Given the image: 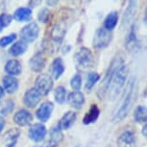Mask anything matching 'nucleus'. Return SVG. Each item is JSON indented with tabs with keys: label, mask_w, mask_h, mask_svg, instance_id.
Segmentation results:
<instances>
[{
	"label": "nucleus",
	"mask_w": 147,
	"mask_h": 147,
	"mask_svg": "<svg viewBox=\"0 0 147 147\" xmlns=\"http://www.w3.org/2000/svg\"><path fill=\"white\" fill-rule=\"evenodd\" d=\"M128 67H127L123 58L116 56L112 61L106 72L101 90L103 96H107L110 101L115 100L122 88L125 86Z\"/></svg>",
	"instance_id": "1"
},
{
	"label": "nucleus",
	"mask_w": 147,
	"mask_h": 147,
	"mask_svg": "<svg viewBox=\"0 0 147 147\" xmlns=\"http://www.w3.org/2000/svg\"><path fill=\"white\" fill-rule=\"evenodd\" d=\"M136 96H137V81H136V78L133 77L128 82L125 90L122 94L119 106L113 112V115L112 116L113 122L115 123L120 122L128 115L133 107V104L135 103Z\"/></svg>",
	"instance_id": "2"
},
{
	"label": "nucleus",
	"mask_w": 147,
	"mask_h": 147,
	"mask_svg": "<svg viewBox=\"0 0 147 147\" xmlns=\"http://www.w3.org/2000/svg\"><path fill=\"white\" fill-rule=\"evenodd\" d=\"M74 61L78 69L86 70V69L91 68L94 65L93 55L91 53L90 49L87 47H81L74 55Z\"/></svg>",
	"instance_id": "3"
},
{
	"label": "nucleus",
	"mask_w": 147,
	"mask_h": 147,
	"mask_svg": "<svg viewBox=\"0 0 147 147\" xmlns=\"http://www.w3.org/2000/svg\"><path fill=\"white\" fill-rule=\"evenodd\" d=\"M113 40L112 32L107 31L104 28H98L93 36L92 46L95 49H104L109 46L111 41Z\"/></svg>",
	"instance_id": "4"
},
{
	"label": "nucleus",
	"mask_w": 147,
	"mask_h": 147,
	"mask_svg": "<svg viewBox=\"0 0 147 147\" xmlns=\"http://www.w3.org/2000/svg\"><path fill=\"white\" fill-rule=\"evenodd\" d=\"M66 33V27L63 22H58L52 27L50 32V45L52 48L58 49L63 42Z\"/></svg>",
	"instance_id": "5"
},
{
	"label": "nucleus",
	"mask_w": 147,
	"mask_h": 147,
	"mask_svg": "<svg viewBox=\"0 0 147 147\" xmlns=\"http://www.w3.org/2000/svg\"><path fill=\"white\" fill-rule=\"evenodd\" d=\"M40 35V26L36 22H31L25 25L19 32V37L24 42H34Z\"/></svg>",
	"instance_id": "6"
},
{
	"label": "nucleus",
	"mask_w": 147,
	"mask_h": 147,
	"mask_svg": "<svg viewBox=\"0 0 147 147\" xmlns=\"http://www.w3.org/2000/svg\"><path fill=\"white\" fill-rule=\"evenodd\" d=\"M53 79L50 75L41 74L37 77L35 81V90L40 95H47L53 88Z\"/></svg>",
	"instance_id": "7"
},
{
	"label": "nucleus",
	"mask_w": 147,
	"mask_h": 147,
	"mask_svg": "<svg viewBox=\"0 0 147 147\" xmlns=\"http://www.w3.org/2000/svg\"><path fill=\"white\" fill-rule=\"evenodd\" d=\"M137 11H138V2L129 1L125 12H124L123 18H122L121 29H129L133 25V21L135 19Z\"/></svg>",
	"instance_id": "8"
},
{
	"label": "nucleus",
	"mask_w": 147,
	"mask_h": 147,
	"mask_svg": "<svg viewBox=\"0 0 147 147\" xmlns=\"http://www.w3.org/2000/svg\"><path fill=\"white\" fill-rule=\"evenodd\" d=\"M47 134L46 127L42 123H35L30 126L28 137L34 142H40L44 140Z\"/></svg>",
	"instance_id": "9"
},
{
	"label": "nucleus",
	"mask_w": 147,
	"mask_h": 147,
	"mask_svg": "<svg viewBox=\"0 0 147 147\" xmlns=\"http://www.w3.org/2000/svg\"><path fill=\"white\" fill-rule=\"evenodd\" d=\"M54 110V104L50 101L41 103L38 109L36 111V116L41 122H47L50 119Z\"/></svg>",
	"instance_id": "10"
},
{
	"label": "nucleus",
	"mask_w": 147,
	"mask_h": 147,
	"mask_svg": "<svg viewBox=\"0 0 147 147\" xmlns=\"http://www.w3.org/2000/svg\"><path fill=\"white\" fill-rule=\"evenodd\" d=\"M13 122L16 125L20 127H26L29 126L33 121V115L32 113L26 109H20L15 113L13 117Z\"/></svg>",
	"instance_id": "11"
},
{
	"label": "nucleus",
	"mask_w": 147,
	"mask_h": 147,
	"mask_svg": "<svg viewBox=\"0 0 147 147\" xmlns=\"http://www.w3.org/2000/svg\"><path fill=\"white\" fill-rule=\"evenodd\" d=\"M46 63V58L42 52H37L29 60V67L33 72H40Z\"/></svg>",
	"instance_id": "12"
},
{
	"label": "nucleus",
	"mask_w": 147,
	"mask_h": 147,
	"mask_svg": "<svg viewBox=\"0 0 147 147\" xmlns=\"http://www.w3.org/2000/svg\"><path fill=\"white\" fill-rule=\"evenodd\" d=\"M40 99H41L40 94L35 90V88H31L24 93L23 103L28 108H35L40 103Z\"/></svg>",
	"instance_id": "13"
},
{
	"label": "nucleus",
	"mask_w": 147,
	"mask_h": 147,
	"mask_svg": "<svg viewBox=\"0 0 147 147\" xmlns=\"http://www.w3.org/2000/svg\"><path fill=\"white\" fill-rule=\"evenodd\" d=\"M68 104L72 108L75 109H81L83 105L85 104V95L81 91H73L70 92L66 97Z\"/></svg>",
	"instance_id": "14"
},
{
	"label": "nucleus",
	"mask_w": 147,
	"mask_h": 147,
	"mask_svg": "<svg viewBox=\"0 0 147 147\" xmlns=\"http://www.w3.org/2000/svg\"><path fill=\"white\" fill-rule=\"evenodd\" d=\"M76 118H77L76 113L72 112V111H68V112H66L65 115L62 116V118L60 119L58 125H59L60 129L62 130V131H63V130H68L74 124Z\"/></svg>",
	"instance_id": "15"
},
{
	"label": "nucleus",
	"mask_w": 147,
	"mask_h": 147,
	"mask_svg": "<svg viewBox=\"0 0 147 147\" xmlns=\"http://www.w3.org/2000/svg\"><path fill=\"white\" fill-rule=\"evenodd\" d=\"M117 144L119 147H135V134L132 131L123 132L117 138Z\"/></svg>",
	"instance_id": "16"
},
{
	"label": "nucleus",
	"mask_w": 147,
	"mask_h": 147,
	"mask_svg": "<svg viewBox=\"0 0 147 147\" xmlns=\"http://www.w3.org/2000/svg\"><path fill=\"white\" fill-rule=\"evenodd\" d=\"M65 70V65L62 58H56L51 65V78L54 80L60 79Z\"/></svg>",
	"instance_id": "17"
},
{
	"label": "nucleus",
	"mask_w": 147,
	"mask_h": 147,
	"mask_svg": "<svg viewBox=\"0 0 147 147\" xmlns=\"http://www.w3.org/2000/svg\"><path fill=\"white\" fill-rule=\"evenodd\" d=\"M32 9L29 7H19L13 13V18L19 22H26L32 18Z\"/></svg>",
	"instance_id": "18"
},
{
	"label": "nucleus",
	"mask_w": 147,
	"mask_h": 147,
	"mask_svg": "<svg viewBox=\"0 0 147 147\" xmlns=\"http://www.w3.org/2000/svg\"><path fill=\"white\" fill-rule=\"evenodd\" d=\"M19 136H20V132L18 129L12 128L4 134L3 140L5 142L6 147H15V145L18 142Z\"/></svg>",
	"instance_id": "19"
},
{
	"label": "nucleus",
	"mask_w": 147,
	"mask_h": 147,
	"mask_svg": "<svg viewBox=\"0 0 147 147\" xmlns=\"http://www.w3.org/2000/svg\"><path fill=\"white\" fill-rule=\"evenodd\" d=\"M100 115V110L96 104H92L90 108V110L86 113V115L83 118V123L85 125H90V124L94 123L99 117Z\"/></svg>",
	"instance_id": "20"
},
{
	"label": "nucleus",
	"mask_w": 147,
	"mask_h": 147,
	"mask_svg": "<svg viewBox=\"0 0 147 147\" xmlns=\"http://www.w3.org/2000/svg\"><path fill=\"white\" fill-rule=\"evenodd\" d=\"M2 82H3L4 90H6L7 92L10 94L15 93L19 87L18 80L13 76L6 75L3 79H2Z\"/></svg>",
	"instance_id": "21"
},
{
	"label": "nucleus",
	"mask_w": 147,
	"mask_h": 147,
	"mask_svg": "<svg viewBox=\"0 0 147 147\" xmlns=\"http://www.w3.org/2000/svg\"><path fill=\"white\" fill-rule=\"evenodd\" d=\"M5 71L10 76H18L22 71L21 63L18 60H9L5 65Z\"/></svg>",
	"instance_id": "22"
},
{
	"label": "nucleus",
	"mask_w": 147,
	"mask_h": 147,
	"mask_svg": "<svg viewBox=\"0 0 147 147\" xmlns=\"http://www.w3.org/2000/svg\"><path fill=\"white\" fill-rule=\"evenodd\" d=\"M118 13L116 11H113L109 15L106 16L104 20V29H106L107 31L112 32L113 29L115 28L116 25L118 23Z\"/></svg>",
	"instance_id": "23"
},
{
	"label": "nucleus",
	"mask_w": 147,
	"mask_h": 147,
	"mask_svg": "<svg viewBox=\"0 0 147 147\" xmlns=\"http://www.w3.org/2000/svg\"><path fill=\"white\" fill-rule=\"evenodd\" d=\"M28 50V44L22 40L16 41L9 49V53L13 57H18L23 55Z\"/></svg>",
	"instance_id": "24"
},
{
	"label": "nucleus",
	"mask_w": 147,
	"mask_h": 147,
	"mask_svg": "<svg viewBox=\"0 0 147 147\" xmlns=\"http://www.w3.org/2000/svg\"><path fill=\"white\" fill-rule=\"evenodd\" d=\"M138 38H137V34H136V27L135 25H133L130 27V31L127 35V38H126V47L129 51H134L136 50L138 46Z\"/></svg>",
	"instance_id": "25"
},
{
	"label": "nucleus",
	"mask_w": 147,
	"mask_h": 147,
	"mask_svg": "<svg viewBox=\"0 0 147 147\" xmlns=\"http://www.w3.org/2000/svg\"><path fill=\"white\" fill-rule=\"evenodd\" d=\"M134 118L135 121L138 123H145L147 120V111L146 107L143 105H140L135 109L134 112Z\"/></svg>",
	"instance_id": "26"
},
{
	"label": "nucleus",
	"mask_w": 147,
	"mask_h": 147,
	"mask_svg": "<svg viewBox=\"0 0 147 147\" xmlns=\"http://www.w3.org/2000/svg\"><path fill=\"white\" fill-rule=\"evenodd\" d=\"M100 79V75L97 72H90L87 76V81H86V90H91L93 87L97 84V82Z\"/></svg>",
	"instance_id": "27"
},
{
	"label": "nucleus",
	"mask_w": 147,
	"mask_h": 147,
	"mask_svg": "<svg viewBox=\"0 0 147 147\" xmlns=\"http://www.w3.org/2000/svg\"><path fill=\"white\" fill-rule=\"evenodd\" d=\"M49 135H50V140L53 141L55 143H59L63 140V131L60 129L59 125L53 126L49 131Z\"/></svg>",
	"instance_id": "28"
},
{
	"label": "nucleus",
	"mask_w": 147,
	"mask_h": 147,
	"mask_svg": "<svg viewBox=\"0 0 147 147\" xmlns=\"http://www.w3.org/2000/svg\"><path fill=\"white\" fill-rule=\"evenodd\" d=\"M54 98L58 104L63 105L66 100V88L63 86H59L54 91Z\"/></svg>",
	"instance_id": "29"
},
{
	"label": "nucleus",
	"mask_w": 147,
	"mask_h": 147,
	"mask_svg": "<svg viewBox=\"0 0 147 147\" xmlns=\"http://www.w3.org/2000/svg\"><path fill=\"white\" fill-rule=\"evenodd\" d=\"M13 16L9 15L7 13H0V32H2L3 30L10 25L12 23Z\"/></svg>",
	"instance_id": "30"
},
{
	"label": "nucleus",
	"mask_w": 147,
	"mask_h": 147,
	"mask_svg": "<svg viewBox=\"0 0 147 147\" xmlns=\"http://www.w3.org/2000/svg\"><path fill=\"white\" fill-rule=\"evenodd\" d=\"M13 108H15V103L13 100H7L4 102V104L2 105L0 108V115H6L8 113H12Z\"/></svg>",
	"instance_id": "31"
},
{
	"label": "nucleus",
	"mask_w": 147,
	"mask_h": 147,
	"mask_svg": "<svg viewBox=\"0 0 147 147\" xmlns=\"http://www.w3.org/2000/svg\"><path fill=\"white\" fill-rule=\"evenodd\" d=\"M70 87L75 91H79L82 88V77L80 74H75L70 79Z\"/></svg>",
	"instance_id": "32"
},
{
	"label": "nucleus",
	"mask_w": 147,
	"mask_h": 147,
	"mask_svg": "<svg viewBox=\"0 0 147 147\" xmlns=\"http://www.w3.org/2000/svg\"><path fill=\"white\" fill-rule=\"evenodd\" d=\"M50 15H51L50 11H49L48 9H46V8H43V9H41L38 13V21L42 22V23H46V22L49 21Z\"/></svg>",
	"instance_id": "33"
},
{
	"label": "nucleus",
	"mask_w": 147,
	"mask_h": 147,
	"mask_svg": "<svg viewBox=\"0 0 147 147\" xmlns=\"http://www.w3.org/2000/svg\"><path fill=\"white\" fill-rule=\"evenodd\" d=\"M16 38V34H11L5 37H2L0 38V47H6L8 45H10L11 43H13Z\"/></svg>",
	"instance_id": "34"
},
{
	"label": "nucleus",
	"mask_w": 147,
	"mask_h": 147,
	"mask_svg": "<svg viewBox=\"0 0 147 147\" xmlns=\"http://www.w3.org/2000/svg\"><path fill=\"white\" fill-rule=\"evenodd\" d=\"M5 127V120L3 118V116L0 115V132H2V130L4 129Z\"/></svg>",
	"instance_id": "35"
},
{
	"label": "nucleus",
	"mask_w": 147,
	"mask_h": 147,
	"mask_svg": "<svg viewBox=\"0 0 147 147\" xmlns=\"http://www.w3.org/2000/svg\"><path fill=\"white\" fill-rule=\"evenodd\" d=\"M45 147H58V144H57V143H55V142H53V141L49 140L48 142L46 143Z\"/></svg>",
	"instance_id": "36"
},
{
	"label": "nucleus",
	"mask_w": 147,
	"mask_h": 147,
	"mask_svg": "<svg viewBox=\"0 0 147 147\" xmlns=\"http://www.w3.org/2000/svg\"><path fill=\"white\" fill-rule=\"evenodd\" d=\"M141 133H142V136L144 138L147 137V126H146V124H144V126L142 127V129H141Z\"/></svg>",
	"instance_id": "37"
},
{
	"label": "nucleus",
	"mask_w": 147,
	"mask_h": 147,
	"mask_svg": "<svg viewBox=\"0 0 147 147\" xmlns=\"http://www.w3.org/2000/svg\"><path fill=\"white\" fill-rule=\"evenodd\" d=\"M4 95H5V90H4V88H2L1 86H0V100L3 98Z\"/></svg>",
	"instance_id": "38"
},
{
	"label": "nucleus",
	"mask_w": 147,
	"mask_h": 147,
	"mask_svg": "<svg viewBox=\"0 0 147 147\" xmlns=\"http://www.w3.org/2000/svg\"><path fill=\"white\" fill-rule=\"evenodd\" d=\"M70 45H65V47H63V53H67L70 51Z\"/></svg>",
	"instance_id": "39"
},
{
	"label": "nucleus",
	"mask_w": 147,
	"mask_h": 147,
	"mask_svg": "<svg viewBox=\"0 0 147 147\" xmlns=\"http://www.w3.org/2000/svg\"><path fill=\"white\" fill-rule=\"evenodd\" d=\"M47 5H57L58 1H46Z\"/></svg>",
	"instance_id": "40"
},
{
	"label": "nucleus",
	"mask_w": 147,
	"mask_h": 147,
	"mask_svg": "<svg viewBox=\"0 0 147 147\" xmlns=\"http://www.w3.org/2000/svg\"><path fill=\"white\" fill-rule=\"evenodd\" d=\"M34 147H41V146H34Z\"/></svg>",
	"instance_id": "41"
}]
</instances>
